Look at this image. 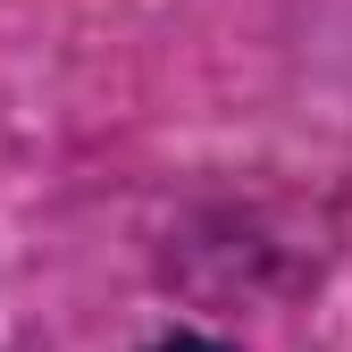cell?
I'll return each mask as SVG.
<instances>
[{"instance_id": "6da1fadb", "label": "cell", "mask_w": 352, "mask_h": 352, "mask_svg": "<svg viewBox=\"0 0 352 352\" xmlns=\"http://www.w3.org/2000/svg\"><path fill=\"white\" fill-rule=\"evenodd\" d=\"M151 352H227V344H210V336H168V344H151Z\"/></svg>"}]
</instances>
